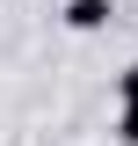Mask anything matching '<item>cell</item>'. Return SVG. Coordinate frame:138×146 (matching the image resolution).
<instances>
[{"instance_id": "1", "label": "cell", "mask_w": 138, "mask_h": 146, "mask_svg": "<svg viewBox=\"0 0 138 146\" xmlns=\"http://www.w3.org/2000/svg\"><path fill=\"white\" fill-rule=\"evenodd\" d=\"M58 22H66L73 36H87V29H102V22H109V0H66V15H58Z\"/></svg>"}, {"instance_id": "2", "label": "cell", "mask_w": 138, "mask_h": 146, "mask_svg": "<svg viewBox=\"0 0 138 146\" xmlns=\"http://www.w3.org/2000/svg\"><path fill=\"white\" fill-rule=\"evenodd\" d=\"M116 139H124V146H138V102H124V110H116Z\"/></svg>"}, {"instance_id": "3", "label": "cell", "mask_w": 138, "mask_h": 146, "mask_svg": "<svg viewBox=\"0 0 138 146\" xmlns=\"http://www.w3.org/2000/svg\"><path fill=\"white\" fill-rule=\"evenodd\" d=\"M116 102H138V58H131V66L116 73Z\"/></svg>"}]
</instances>
